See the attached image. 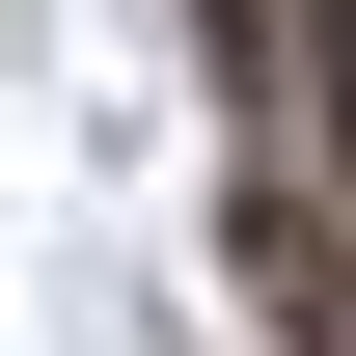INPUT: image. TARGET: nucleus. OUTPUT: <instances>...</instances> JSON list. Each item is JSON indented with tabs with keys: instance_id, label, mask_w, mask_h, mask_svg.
<instances>
[]
</instances>
